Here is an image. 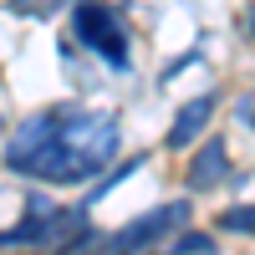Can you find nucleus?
<instances>
[{
	"mask_svg": "<svg viewBox=\"0 0 255 255\" xmlns=\"http://www.w3.org/2000/svg\"><path fill=\"white\" fill-rule=\"evenodd\" d=\"M220 230H230V235H255V204H235L220 215Z\"/></svg>",
	"mask_w": 255,
	"mask_h": 255,
	"instance_id": "11",
	"label": "nucleus"
},
{
	"mask_svg": "<svg viewBox=\"0 0 255 255\" xmlns=\"http://www.w3.org/2000/svg\"><path fill=\"white\" fill-rule=\"evenodd\" d=\"M138 168H143V153H133V158H123V163H118V168H113V174L102 179V184H92V194H87V209H92L97 199H108V194H113V189H118L123 179H133V174H138Z\"/></svg>",
	"mask_w": 255,
	"mask_h": 255,
	"instance_id": "7",
	"label": "nucleus"
},
{
	"mask_svg": "<svg viewBox=\"0 0 255 255\" xmlns=\"http://www.w3.org/2000/svg\"><path fill=\"white\" fill-rule=\"evenodd\" d=\"M189 220V199H174V204H158V209H148L143 220L133 225H123L113 240H102V255H138L148 245H158L163 235H174V230Z\"/></svg>",
	"mask_w": 255,
	"mask_h": 255,
	"instance_id": "3",
	"label": "nucleus"
},
{
	"mask_svg": "<svg viewBox=\"0 0 255 255\" xmlns=\"http://www.w3.org/2000/svg\"><path fill=\"white\" fill-rule=\"evenodd\" d=\"M158 255H215V235H204V230H184L174 245H163Z\"/></svg>",
	"mask_w": 255,
	"mask_h": 255,
	"instance_id": "8",
	"label": "nucleus"
},
{
	"mask_svg": "<svg viewBox=\"0 0 255 255\" xmlns=\"http://www.w3.org/2000/svg\"><path fill=\"white\" fill-rule=\"evenodd\" d=\"M51 128H56V118H51V108L46 113H31L26 123L15 128V138L5 143V163L15 168V174H26V163L46 148V138H51Z\"/></svg>",
	"mask_w": 255,
	"mask_h": 255,
	"instance_id": "4",
	"label": "nucleus"
},
{
	"mask_svg": "<svg viewBox=\"0 0 255 255\" xmlns=\"http://www.w3.org/2000/svg\"><path fill=\"white\" fill-rule=\"evenodd\" d=\"M230 179V143L215 133V138H204V148L194 158H189V189L194 194H204V189H215Z\"/></svg>",
	"mask_w": 255,
	"mask_h": 255,
	"instance_id": "5",
	"label": "nucleus"
},
{
	"mask_svg": "<svg viewBox=\"0 0 255 255\" xmlns=\"http://www.w3.org/2000/svg\"><path fill=\"white\" fill-rule=\"evenodd\" d=\"M51 255H102V235H97V230H77V235L61 240Z\"/></svg>",
	"mask_w": 255,
	"mask_h": 255,
	"instance_id": "9",
	"label": "nucleus"
},
{
	"mask_svg": "<svg viewBox=\"0 0 255 255\" xmlns=\"http://www.w3.org/2000/svg\"><path fill=\"white\" fill-rule=\"evenodd\" d=\"M72 31L92 56H102L113 72H128V26L113 5H97V0H82L72 10Z\"/></svg>",
	"mask_w": 255,
	"mask_h": 255,
	"instance_id": "2",
	"label": "nucleus"
},
{
	"mask_svg": "<svg viewBox=\"0 0 255 255\" xmlns=\"http://www.w3.org/2000/svg\"><path fill=\"white\" fill-rule=\"evenodd\" d=\"M250 123H255V108H250Z\"/></svg>",
	"mask_w": 255,
	"mask_h": 255,
	"instance_id": "12",
	"label": "nucleus"
},
{
	"mask_svg": "<svg viewBox=\"0 0 255 255\" xmlns=\"http://www.w3.org/2000/svg\"><path fill=\"white\" fill-rule=\"evenodd\" d=\"M209 118H215V92H204V97H189L184 108L174 113V123H168V148H189L194 138H204V128H209Z\"/></svg>",
	"mask_w": 255,
	"mask_h": 255,
	"instance_id": "6",
	"label": "nucleus"
},
{
	"mask_svg": "<svg viewBox=\"0 0 255 255\" xmlns=\"http://www.w3.org/2000/svg\"><path fill=\"white\" fill-rule=\"evenodd\" d=\"M56 128L46 148L26 163V174L46 179V184H82L102 174L118 153V118L113 113H92V108H51Z\"/></svg>",
	"mask_w": 255,
	"mask_h": 255,
	"instance_id": "1",
	"label": "nucleus"
},
{
	"mask_svg": "<svg viewBox=\"0 0 255 255\" xmlns=\"http://www.w3.org/2000/svg\"><path fill=\"white\" fill-rule=\"evenodd\" d=\"M10 5V15H26V20H51L67 0H5Z\"/></svg>",
	"mask_w": 255,
	"mask_h": 255,
	"instance_id": "10",
	"label": "nucleus"
}]
</instances>
